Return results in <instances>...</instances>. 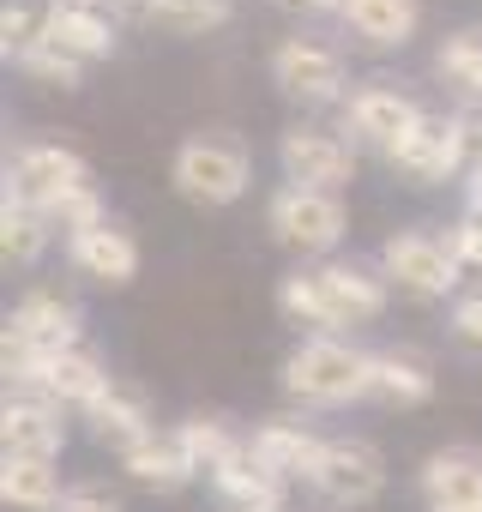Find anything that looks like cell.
<instances>
[{"mask_svg": "<svg viewBox=\"0 0 482 512\" xmlns=\"http://www.w3.org/2000/svg\"><path fill=\"white\" fill-rule=\"evenodd\" d=\"M278 163H284V181L320 187V193H338V187L356 181V151H350V139L332 133V127H284Z\"/></svg>", "mask_w": 482, "mask_h": 512, "instance_id": "9", "label": "cell"}, {"mask_svg": "<svg viewBox=\"0 0 482 512\" xmlns=\"http://www.w3.org/2000/svg\"><path fill=\"white\" fill-rule=\"evenodd\" d=\"M440 512H482V506H440Z\"/></svg>", "mask_w": 482, "mask_h": 512, "instance_id": "38", "label": "cell"}, {"mask_svg": "<svg viewBox=\"0 0 482 512\" xmlns=\"http://www.w3.org/2000/svg\"><path fill=\"white\" fill-rule=\"evenodd\" d=\"M211 488H217V500H223L229 512H284V488H290V482H278V476L260 470L254 458H235L229 470L211 476Z\"/></svg>", "mask_w": 482, "mask_h": 512, "instance_id": "22", "label": "cell"}, {"mask_svg": "<svg viewBox=\"0 0 482 512\" xmlns=\"http://www.w3.org/2000/svg\"><path fill=\"white\" fill-rule=\"evenodd\" d=\"M434 79H440L452 97H464V109H482V31H476V25L452 31V37L434 49Z\"/></svg>", "mask_w": 482, "mask_h": 512, "instance_id": "21", "label": "cell"}, {"mask_svg": "<svg viewBox=\"0 0 482 512\" xmlns=\"http://www.w3.org/2000/svg\"><path fill=\"white\" fill-rule=\"evenodd\" d=\"M422 494H428V512L440 506H482V452L470 446H440L422 458Z\"/></svg>", "mask_w": 482, "mask_h": 512, "instance_id": "17", "label": "cell"}, {"mask_svg": "<svg viewBox=\"0 0 482 512\" xmlns=\"http://www.w3.org/2000/svg\"><path fill=\"white\" fill-rule=\"evenodd\" d=\"M61 512H127V506H121V494H109L103 482H73L67 500H61Z\"/></svg>", "mask_w": 482, "mask_h": 512, "instance_id": "32", "label": "cell"}, {"mask_svg": "<svg viewBox=\"0 0 482 512\" xmlns=\"http://www.w3.org/2000/svg\"><path fill=\"white\" fill-rule=\"evenodd\" d=\"M49 217L25 199H7L0 205V260L7 266H37L43 260V247H49Z\"/></svg>", "mask_w": 482, "mask_h": 512, "instance_id": "26", "label": "cell"}, {"mask_svg": "<svg viewBox=\"0 0 482 512\" xmlns=\"http://www.w3.org/2000/svg\"><path fill=\"white\" fill-rule=\"evenodd\" d=\"M85 181H91V163L73 145H55V139H25L7 157V199H25L37 211H49L61 193H73Z\"/></svg>", "mask_w": 482, "mask_h": 512, "instance_id": "7", "label": "cell"}, {"mask_svg": "<svg viewBox=\"0 0 482 512\" xmlns=\"http://www.w3.org/2000/svg\"><path fill=\"white\" fill-rule=\"evenodd\" d=\"M67 446V422L61 404H37V398H7L0 410V452L13 464H55Z\"/></svg>", "mask_w": 482, "mask_h": 512, "instance_id": "14", "label": "cell"}, {"mask_svg": "<svg viewBox=\"0 0 482 512\" xmlns=\"http://www.w3.org/2000/svg\"><path fill=\"white\" fill-rule=\"evenodd\" d=\"M49 43L67 49L73 61H109L115 25L103 19V7H49Z\"/></svg>", "mask_w": 482, "mask_h": 512, "instance_id": "20", "label": "cell"}, {"mask_svg": "<svg viewBox=\"0 0 482 512\" xmlns=\"http://www.w3.org/2000/svg\"><path fill=\"white\" fill-rule=\"evenodd\" d=\"M43 37H49V7H37V0H7V7H0V49L13 61L25 49H37Z\"/></svg>", "mask_w": 482, "mask_h": 512, "instance_id": "29", "label": "cell"}, {"mask_svg": "<svg viewBox=\"0 0 482 512\" xmlns=\"http://www.w3.org/2000/svg\"><path fill=\"white\" fill-rule=\"evenodd\" d=\"M67 350H79V308L61 302L55 290H31L7 314V332H0V362H7V374L13 368H43Z\"/></svg>", "mask_w": 482, "mask_h": 512, "instance_id": "4", "label": "cell"}, {"mask_svg": "<svg viewBox=\"0 0 482 512\" xmlns=\"http://www.w3.org/2000/svg\"><path fill=\"white\" fill-rule=\"evenodd\" d=\"M452 338H458V344H470V350H482V290H476V296H464V302L452 308Z\"/></svg>", "mask_w": 482, "mask_h": 512, "instance_id": "33", "label": "cell"}, {"mask_svg": "<svg viewBox=\"0 0 482 512\" xmlns=\"http://www.w3.org/2000/svg\"><path fill=\"white\" fill-rule=\"evenodd\" d=\"M272 85L290 97V103H338L344 85H350V67L332 43L320 37H284L272 49Z\"/></svg>", "mask_w": 482, "mask_h": 512, "instance_id": "8", "label": "cell"}, {"mask_svg": "<svg viewBox=\"0 0 482 512\" xmlns=\"http://www.w3.org/2000/svg\"><path fill=\"white\" fill-rule=\"evenodd\" d=\"M266 223H272V235H278L284 247H296V253H332V247L344 241V229H350V211H344L338 193L284 181V187L272 193V205H266Z\"/></svg>", "mask_w": 482, "mask_h": 512, "instance_id": "5", "label": "cell"}, {"mask_svg": "<svg viewBox=\"0 0 482 512\" xmlns=\"http://www.w3.org/2000/svg\"><path fill=\"white\" fill-rule=\"evenodd\" d=\"M464 217H470V223H482V175H476V181H464Z\"/></svg>", "mask_w": 482, "mask_h": 512, "instance_id": "34", "label": "cell"}, {"mask_svg": "<svg viewBox=\"0 0 482 512\" xmlns=\"http://www.w3.org/2000/svg\"><path fill=\"white\" fill-rule=\"evenodd\" d=\"M49 7H103V0H49Z\"/></svg>", "mask_w": 482, "mask_h": 512, "instance_id": "37", "label": "cell"}, {"mask_svg": "<svg viewBox=\"0 0 482 512\" xmlns=\"http://www.w3.org/2000/svg\"><path fill=\"white\" fill-rule=\"evenodd\" d=\"M314 488L332 500V506H374L380 494H386V458H380V446L374 440H362V434H338V440H326V458H320V470H314Z\"/></svg>", "mask_w": 482, "mask_h": 512, "instance_id": "10", "label": "cell"}, {"mask_svg": "<svg viewBox=\"0 0 482 512\" xmlns=\"http://www.w3.org/2000/svg\"><path fill=\"white\" fill-rule=\"evenodd\" d=\"M43 217H49V229H67V241H73V235H85V229H103V223H109L103 193H97L91 181H85V187H73V193H61Z\"/></svg>", "mask_w": 482, "mask_h": 512, "instance_id": "30", "label": "cell"}, {"mask_svg": "<svg viewBox=\"0 0 482 512\" xmlns=\"http://www.w3.org/2000/svg\"><path fill=\"white\" fill-rule=\"evenodd\" d=\"M67 260H73V272H85L103 290H127L139 278V241L121 223H103V229H85L67 241Z\"/></svg>", "mask_w": 482, "mask_h": 512, "instance_id": "15", "label": "cell"}, {"mask_svg": "<svg viewBox=\"0 0 482 512\" xmlns=\"http://www.w3.org/2000/svg\"><path fill=\"white\" fill-rule=\"evenodd\" d=\"M284 7H302V13H344V0H284Z\"/></svg>", "mask_w": 482, "mask_h": 512, "instance_id": "35", "label": "cell"}, {"mask_svg": "<svg viewBox=\"0 0 482 512\" xmlns=\"http://www.w3.org/2000/svg\"><path fill=\"white\" fill-rule=\"evenodd\" d=\"M344 25L368 49H404L422 25V0H344Z\"/></svg>", "mask_w": 482, "mask_h": 512, "instance_id": "18", "label": "cell"}, {"mask_svg": "<svg viewBox=\"0 0 482 512\" xmlns=\"http://www.w3.org/2000/svg\"><path fill=\"white\" fill-rule=\"evenodd\" d=\"M248 458L260 470H272L278 482H314V470L326 458V440L314 428H302L296 416H272L248 434Z\"/></svg>", "mask_w": 482, "mask_h": 512, "instance_id": "13", "label": "cell"}, {"mask_svg": "<svg viewBox=\"0 0 482 512\" xmlns=\"http://www.w3.org/2000/svg\"><path fill=\"white\" fill-rule=\"evenodd\" d=\"M0 500L13 512H61L67 488H61V470L55 464H0Z\"/></svg>", "mask_w": 482, "mask_h": 512, "instance_id": "25", "label": "cell"}, {"mask_svg": "<svg viewBox=\"0 0 482 512\" xmlns=\"http://www.w3.org/2000/svg\"><path fill=\"white\" fill-rule=\"evenodd\" d=\"M163 37H205L217 25L235 19V0H151V13H145Z\"/></svg>", "mask_w": 482, "mask_h": 512, "instance_id": "27", "label": "cell"}, {"mask_svg": "<svg viewBox=\"0 0 482 512\" xmlns=\"http://www.w3.org/2000/svg\"><path fill=\"white\" fill-rule=\"evenodd\" d=\"M109 13H127V19H145L151 0H109Z\"/></svg>", "mask_w": 482, "mask_h": 512, "instance_id": "36", "label": "cell"}, {"mask_svg": "<svg viewBox=\"0 0 482 512\" xmlns=\"http://www.w3.org/2000/svg\"><path fill=\"white\" fill-rule=\"evenodd\" d=\"M169 181L193 205H211V211L235 205L241 193L254 187V151L241 145L235 133H193V139H181V151L169 163Z\"/></svg>", "mask_w": 482, "mask_h": 512, "instance_id": "2", "label": "cell"}, {"mask_svg": "<svg viewBox=\"0 0 482 512\" xmlns=\"http://www.w3.org/2000/svg\"><path fill=\"white\" fill-rule=\"evenodd\" d=\"M458 169L464 181L482 175V109H458Z\"/></svg>", "mask_w": 482, "mask_h": 512, "instance_id": "31", "label": "cell"}, {"mask_svg": "<svg viewBox=\"0 0 482 512\" xmlns=\"http://www.w3.org/2000/svg\"><path fill=\"white\" fill-rule=\"evenodd\" d=\"M284 392L302 404H356L374 392V356L344 344V338H308L284 362Z\"/></svg>", "mask_w": 482, "mask_h": 512, "instance_id": "3", "label": "cell"}, {"mask_svg": "<svg viewBox=\"0 0 482 512\" xmlns=\"http://www.w3.org/2000/svg\"><path fill=\"white\" fill-rule=\"evenodd\" d=\"M368 398H380V404H392V410H416V404L434 398V374H428V362H416L410 350H380V356H374V392H368Z\"/></svg>", "mask_w": 482, "mask_h": 512, "instance_id": "23", "label": "cell"}, {"mask_svg": "<svg viewBox=\"0 0 482 512\" xmlns=\"http://www.w3.org/2000/svg\"><path fill=\"white\" fill-rule=\"evenodd\" d=\"M19 73L25 79H37V85H49V91H79L85 85V61H73L67 49H55L49 37L37 43V49H25L19 55Z\"/></svg>", "mask_w": 482, "mask_h": 512, "instance_id": "28", "label": "cell"}, {"mask_svg": "<svg viewBox=\"0 0 482 512\" xmlns=\"http://www.w3.org/2000/svg\"><path fill=\"white\" fill-rule=\"evenodd\" d=\"M121 470H127L139 488H151V494H175V488H187V482L199 476L175 434H151L145 446H133V452L121 458Z\"/></svg>", "mask_w": 482, "mask_h": 512, "instance_id": "19", "label": "cell"}, {"mask_svg": "<svg viewBox=\"0 0 482 512\" xmlns=\"http://www.w3.org/2000/svg\"><path fill=\"white\" fill-rule=\"evenodd\" d=\"M278 314L314 338L338 332V326H362L386 314V278L362 272V266H314V272H290L278 278Z\"/></svg>", "mask_w": 482, "mask_h": 512, "instance_id": "1", "label": "cell"}, {"mask_svg": "<svg viewBox=\"0 0 482 512\" xmlns=\"http://www.w3.org/2000/svg\"><path fill=\"white\" fill-rule=\"evenodd\" d=\"M380 278L398 284V290L416 296V302H440V296H452V284H458V260L446 253L440 235H428V229H398V235L380 241Z\"/></svg>", "mask_w": 482, "mask_h": 512, "instance_id": "6", "label": "cell"}, {"mask_svg": "<svg viewBox=\"0 0 482 512\" xmlns=\"http://www.w3.org/2000/svg\"><path fill=\"white\" fill-rule=\"evenodd\" d=\"M85 422H91V440L109 446V452H121V458L157 434V428H151V398H145L139 386H127V380H115V386L85 410Z\"/></svg>", "mask_w": 482, "mask_h": 512, "instance_id": "16", "label": "cell"}, {"mask_svg": "<svg viewBox=\"0 0 482 512\" xmlns=\"http://www.w3.org/2000/svg\"><path fill=\"white\" fill-rule=\"evenodd\" d=\"M386 163H392L398 175H410L416 187H440V181L464 175V169H458V115H422V121L386 151Z\"/></svg>", "mask_w": 482, "mask_h": 512, "instance_id": "11", "label": "cell"}, {"mask_svg": "<svg viewBox=\"0 0 482 512\" xmlns=\"http://www.w3.org/2000/svg\"><path fill=\"white\" fill-rule=\"evenodd\" d=\"M428 109L410 97V91H398V85H362L350 103H344V133H356L362 145H374V151H392L416 121H422Z\"/></svg>", "mask_w": 482, "mask_h": 512, "instance_id": "12", "label": "cell"}, {"mask_svg": "<svg viewBox=\"0 0 482 512\" xmlns=\"http://www.w3.org/2000/svg\"><path fill=\"white\" fill-rule=\"evenodd\" d=\"M175 440H181V452L193 458L199 476H217V470H229L235 458H248V440H235L223 416H187V422L175 428Z\"/></svg>", "mask_w": 482, "mask_h": 512, "instance_id": "24", "label": "cell"}]
</instances>
